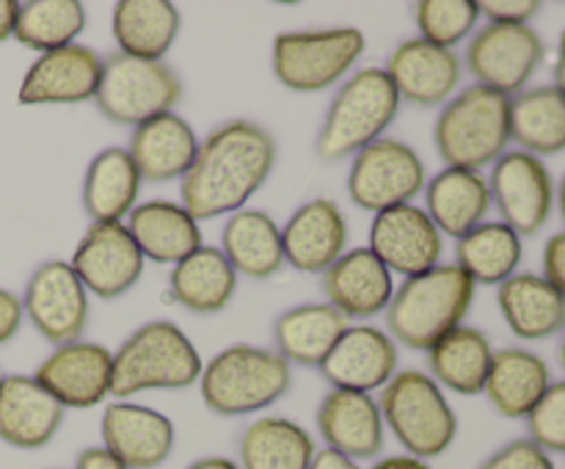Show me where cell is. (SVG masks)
Returning <instances> with one entry per match:
<instances>
[{
	"instance_id": "36",
	"label": "cell",
	"mask_w": 565,
	"mask_h": 469,
	"mask_svg": "<svg viewBox=\"0 0 565 469\" xmlns=\"http://www.w3.org/2000/svg\"><path fill=\"white\" fill-rule=\"evenodd\" d=\"M430 359V379L445 390L458 392V395H480L486 390V379H489L491 359H494V348H491L489 337L472 326H458L447 337H441L434 348L428 351Z\"/></svg>"
},
{
	"instance_id": "48",
	"label": "cell",
	"mask_w": 565,
	"mask_h": 469,
	"mask_svg": "<svg viewBox=\"0 0 565 469\" xmlns=\"http://www.w3.org/2000/svg\"><path fill=\"white\" fill-rule=\"evenodd\" d=\"M17 14H20V3L17 0H0V42L14 39Z\"/></svg>"
},
{
	"instance_id": "40",
	"label": "cell",
	"mask_w": 565,
	"mask_h": 469,
	"mask_svg": "<svg viewBox=\"0 0 565 469\" xmlns=\"http://www.w3.org/2000/svg\"><path fill=\"white\" fill-rule=\"evenodd\" d=\"M412 14L419 39L445 50H452L458 42L472 36L480 20L475 0H419L412 6Z\"/></svg>"
},
{
	"instance_id": "37",
	"label": "cell",
	"mask_w": 565,
	"mask_h": 469,
	"mask_svg": "<svg viewBox=\"0 0 565 469\" xmlns=\"http://www.w3.org/2000/svg\"><path fill=\"white\" fill-rule=\"evenodd\" d=\"M511 138L522 152H565V94L557 86H535L511 99Z\"/></svg>"
},
{
	"instance_id": "35",
	"label": "cell",
	"mask_w": 565,
	"mask_h": 469,
	"mask_svg": "<svg viewBox=\"0 0 565 469\" xmlns=\"http://www.w3.org/2000/svg\"><path fill=\"white\" fill-rule=\"evenodd\" d=\"M497 301L519 340H546L565 329V298L544 276L513 274L500 285Z\"/></svg>"
},
{
	"instance_id": "38",
	"label": "cell",
	"mask_w": 565,
	"mask_h": 469,
	"mask_svg": "<svg viewBox=\"0 0 565 469\" xmlns=\"http://www.w3.org/2000/svg\"><path fill=\"white\" fill-rule=\"evenodd\" d=\"M522 263V237L502 221H483L456 246V265L475 285H502Z\"/></svg>"
},
{
	"instance_id": "20",
	"label": "cell",
	"mask_w": 565,
	"mask_h": 469,
	"mask_svg": "<svg viewBox=\"0 0 565 469\" xmlns=\"http://www.w3.org/2000/svg\"><path fill=\"white\" fill-rule=\"evenodd\" d=\"M384 72L395 83L401 103L406 99L419 108H436L456 97L461 83V58L456 50L436 47L414 36L392 50Z\"/></svg>"
},
{
	"instance_id": "34",
	"label": "cell",
	"mask_w": 565,
	"mask_h": 469,
	"mask_svg": "<svg viewBox=\"0 0 565 469\" xmlns=\"http://www.w3.org/2000/svg\"><path fill=\"white\" fill-rule=\"evenodd\" d=\"M174 303L193 315L224 312L237 292V274L221 248L202 246L177 263L169 276Z\"/></svg>"
},
{
	"instance_id": "12",
	"label": "cell",
	"mask_w": 565,
	"mask_h": 469,
	"mask_svg": "<svg viewBox=\"0 0 565 469\" xmlns=\"http://www.w3.org/2000/svg\"><path fill=\"white\" fill-rule=\"evenodd\" d=\"M544 53L546 47L535 28L489 22L469 42L467 66L480 86L511 97L533 81Z\"/></svg>"
},
{
	"instance_id": "14",
	"label": "cell",
	"mask_w": 565,
	"mask_h": 469,
	"mask_svg": "<svg viewBox=\"0 0 565 469\" xmlns=\"http://www.w3.org/2000/svg\"><path fill=\"white\" fill-rule=\"evenodd\" d=\"M491 202L500 207L502 224L519 237L539 235L552 215L555 182L544 160L530 152H505L491 171Z\"/></svg>"
},
{
	"instance_id": "5",
	"label": "cell",
	"mask_w": 565,
	"mask_h": 469,
	"mask_svg": "<svg viewBox=\"0 0 565 469\" xmlns=\"http://www.w3.org/2000/svg\"><path fill=\"white\" fill-rule=\"evenodd\" d=\"M202 356L191 337L171 320H149L138 326L114 351V392L130 401L138 392L188 390L199 384Z\"/></svg>"
},
{
	"instance_id": "16",
	"label": "cell",
	"mask_w": 565,
	"mask_h": 469,
	"mask_svg": "<svg viewBox=\"0 0 565 469\" xmlns=\"http://www.w3.org/2000/svg\"><path fill=\"white\" fill-rule=\"evenodd\" d=\"M33 379L64 408H94L114 392V353L99 342H66L53 348Z\"/></svg>"
},
{
	"instance_id": "23",
	"label": "cell",
	"mask_w": 565,
	"mask_h": 469,
	"mask_svg": "<svg viewBox=\"0 0 565 469\" xmlns=\"http://www.w3.org/2000/svg\"><path fill=\"white\" fill-rule=\"evenodd\" d=\"M66 408L33 375L0 379V441L17 450H42L64 425Z\"/></svg>"
},
{
	"instance_id": "30",
	"label": "cell",
	"mask_w": 565,
	"mask_h": 469,
	"mask_svg": "<svg viewBox=\"0 0 565 469\" xmlns=\"http://www.w3.org/2000/svg\"><path fill=\"white\" fill-rule=\"evenodd\" d=\"M141 182L125 147H108L94 154L83 177V210L92 224L125 221L136 210Z\"/></svg>"
},
{
	"instance_id": "4",
	"label": "cell",
	"mask_w": 565,
	"mask_h": 469,
	"mask_svg": "<svg viewBox=\"0 0 565 469\" xmlns=\"http://www.w3.org/2000/svg\"><path fill=\"white\" fill-rule=\"evenodd\" d=\"M401 105V94L384 66L359 70L331 99L315 138V152L329 163L359 154L364 147L384 138L386 127L397 119Z\"/></svg>"
},
{
	"instance_id": "2",
	"label": "cell",
	"mask_w": 565,
	"mask_h": 469,
	"mask_svg": "<svg viewBox=\"0 0 565 469\" xmlns=\"http://www.w3.org/2000/svg\"><path fill=\"white\" fill-rule=\"evenodd\" d=\"M472 298L475 281L456 263L436 265L395 287L386 309V331L401 345L430 351L441 337L463 326Z\"/></svg>"
},
{
	"instance_id": "8",
	"label": "cell",
	"mask_w": 565,
	"mask_h": 469,
	"mask_svg": "<svg viewBox=\"0 0 565 469\" xmlns=\"http://www.w3.org/2000/svg\"><path fill=\"white\" fill-rule=\"evenodd\" d=\"M367 39L359 28L279 33L270 47L276 81L290 92L318 94L337 86L364 55Z\"/></svg>"
},
{
	"instance_id": "18",
	"label": "cell",
	"mask_w": 565,
	"mask_h": 469,
	"mask_svg": "<svg viewBox=\"0 0 565 469\" xmlns=\"http://www.w3.org/2000/svg\"><path fill=\"white\" fill-rule=\"evenodd\" d=\"M103 445L127 469H158L171 458L177 428L163 412L132 401L108 403L103 412Z\"/></svg>"
},
{
	"instance_id": "51",
	"label": "cell",
	"mask_w": 565,
	"mask_h": 469,
	"mask_svg": "<svg viewBox=\"0 0 565 469\" xmlns=\"http://www.w3.org/2000/svg\"><path fill=\"white\" fill-rule=\"evenodd\" d=\"M555 86L565 94V31L561 36V55H557V64H555Z\"/></svg>"
},
{
	"instance_id": "19",
	"label": "cell",
	"mask_w": 565,
	"mask_h": 469,
	"mask_svg": "<svg viewBox=\"0 0 565 469\" xmlns=\"http://www.w3.org/2000/svg\"><path fill=\"white\" fill-rule=\"evenodd\" d=\"M320 373L334 390H384L397 375V342L379 326H348L334 351L320 364Z\"/></svg>"
},
{
	"instance_id": "13",
	"label": "cell",
	"mask_w": 565,
	"mask_h": 469,
	"mask_svg": "<svg viewBox=\"0 0 565 469\" xmlns=\"http://www.w3.org/2000/svg\"><path fill=\"white\" fill-rule=\"evenodd\" d=\"M143 254L132 241L125 221L92 224L72 252V270L88 296L116 301L138 285L143 274Z\"/></svg>"
},
{
	"instance_id": "9",
	"label": "cell",
	"mask_w": 565,
	"mask_h": 469,
	"mask_svg": "<svg viewBox=\"0 0 565 469\" xmlns=\"http://www.w3.org/2000/svg\"><path fill=\"white\" fill-rule=\"evenodd\" d=\"M180 97L182 81L166 61L132 58L116 50L105 58L94 103L108 121L136 130L154 116L174 114Z\"/></svg>"
},
{
	"instance_id": "46",
	"label": "cell",
	"mask_w": 565,
	"mask_h": 469,
	"mask_svg": "<svg viewBox=\"0 0 565 469\" xmlns=\"http://www.w3.org/2000/svg\"><path fill=\"white\" fill-rule=\"evenodd\" d=\"M75 469H127V467L114 456V452L108 450V447L97 445V447H86L83 452H77Z\"/></svg>"
},
{
	"instance_id": "11",
	"label": "cell",
	"mask_w": 565,
	"mask_h": 469,
	"mask_svg": "<svg viewBox=\"0 0 565 469\" xmlns=\"http://www.w3.org/2000/svg\"><path fill=\"white\" fill-rule=\"evenodd\" d=\"M22 312L50 345L83 340L92 315L88 290L70 263L47 259L31 274L22 296Z\"/></svg>"
},
{
	"instance_id": "10",
	"label": "cell",
	"mask_w": 565,
	"mask_h": 469,
	"mask_svg": "<svg viewBox=\"0 0 565 469\" xmlns=\"http://www.w3.org/2000/svg\"><path fill=\"white\" fill-rule=\"evenodd\" d=\"M425 163L417 149L397 138H381L353 154L348 171V196L367 213H384L401 204H414L425 191Z\"/></svg>"
},
{
	"instance_id": "49",
	"label": "cell",
	"mask_w": 565,
	"mask_h": 469,
	"mask_svg": "<svg viewBox=\"0 0 565 469\" xmlns=\"http://www.w3.org/2000/svg\"><path fill=\"white\" fill-rule=\"evenodd\" d=\"M309 469H362L356 461H351V458L340 456V452L334 450H318V456H315L312 467Z\"/></svg>"
},
{
	"instance_id": "31",
	"label": "cell",
	"mask_w": 565,
	"mask_h": 469,
	"mask_svg": "<svg viewBox=\"0 0 565 469\" xmlns=\"http://www.w3.org/2000/svg\"><path fill=\"white\" fill-rule=\"evenodd\" d=\"M180 9L169 0H121L110 14V33L119 53L163 61L180 36Z\"/></svg>"
},
{
	"instance_id": "25",
	"label": "cell",
	"mask_w": 565,
	"mask_h": 469,
	"mask_svg": "<svg viewBox=\"0 0 565 469\" xmlns=\"http://www.w3.org/2000/svg\"><path fill=\"white\" fill-rule=\"evenodd\" d=\"M127 230L141 248L143 259L171 268L204 246L199 221L180 202L169 199L136 204V210L127 215Z\"/></svg>"
},
{
	"instance_id": "22",
	"label": "cell",
	"mask_w": 565,
	"mask_h": 469,
	"mask_svg": "<svg viewBox=\"0 0 565 469\" xmlns=\"http://www.w3.org/2000/svg\"><path fill=\"white\" fill-rule=\"evenodd\" d=\"M287 265L323 276L348 252V221L334 199H309L281 226Z\"/></svg>"
},
{
	"instance_id": "33",
	"label": "cell",
	"mask_w": 565,
	"mask_h": 469,
	"mask_svg": "<svg viewBox=\"0 0 565 469\" xmlns=\"http://www.w3.org/2000/svg\"><path fill=\"white\" fill-rule=\"evenodd\" d=\"M318 445L312 434L296 419L257 417L246 425L237 441V467L241 469H309Z\"/></svg>"
},
{
	"instance_id": "39",
	"label": "cell",
	"mask_w": 565,
	"mask_h": 469,
	"mask_svg": "<svg viewBox=\"0 0 565 469\" xmlns=\"http://www.w3.org/2000/svg\"><path fill=\"white\" fill-rule=\"evenodd\" d=\"M86 6L77 0H28L20 3L14 39L39 55L70 47L86 31Z\"/></svg>"
},
{
	"instance_id": "32",
	"label": "cell",
	"mask_w": 565,
	"mask_h": 469,
	"mask_svg": "<svg viewBox=\"0 0 565 469\" xmlns=\"http://www.w3.org/2000/svg\"><path fill=\"white\" fill-rule=\"evenodd\" d=\"M550 390V367L527 348H502L491 359L486 397L508 419H527Z\"/></svg>"
},
{
	"instance_id": "41",
	"label": "cell",
	"mask_w": 565,
	"mask_h": 469,
	"mask_svg": "<svg viewBox=\"0 0 565 469\" xmlns=\"http://www.w3.org/2000/svg\"><path fill=\"white\" fill-rule=\"evenodd\" d=\"M530 439L546 452H565V381L550 384L527 417Z\"/></svg>"
},
{
	"instance_id": "52",
	"label": "cell",
	"mask_w": 565,
	"mask_h": 469,
	"mask_svg": "<svg viewBox=\"0 0 565 469\" xmlns=\"http://www.w3.org/2000/svg\"><path fill=\"white\" fill-rule=\"evenodd\" d=\"M561 213H563V221H565V177L561 182Z\"/></svg>"
},
{
	"instance_id": "6",
	"label": "cell",
	"mask_w": 565,
	"mask_h": 469,
	"mask_svg": "<svg viewBox=\"0 0 565 469\" xmlns=\"http://www.w3.org/2000/svg\"><path fill=\"white\" fill-rule=\"evenodd\" d=\"M434 141L447 169L480 171L497 163L511 143V97L480 83L445 103Z\"/></svg>"
},
{
	"instance_id": "47",
	"label": "cell",
	"mask_w": 565,
	"mask_h": 469,
	"mask_svg": "<svg viewBox=\"0 0 565 469\" xmlns=\"http://www.w3.org/2000/svg\"><path fill=\"white\" fill-rule=\"evenodd\" d=\"M370 469H434V467H430L428 461H423V458H414L408 456V452H403V456L379 458Z\"/></svg>"
},
{
	"instance_id": "15",
	"label": "cell",
	"mask_w": 565,
	"mask_h": 469,
	"mask_svg": "<svg viewBox=\"0 0 565 469\" xmlns=\"http://www.w3.org/2000/svg\"><path fill=\"white\" fill-rule=\"evenodd\" d=\"M370 252L406 279L441 265L445 235L436 230L430 215L417 204H401L375 213L370 224Z\"/></svg>"
},
{
	"instance_id": "7",
	"label": "cell",
	"mask_w": 565,
	"mask_h": 469,
	"mask_svg": "<svg viewBox=\"0 0 565 469\" xmlns=\"http://www.w3.org/2000/svg\"><path fill=\"white\" fill-rule=\"evenodd\" d=\"M381 414L403 450L414 458L445 456L458 436V417L445 390L423 370H397L381 390Z\"/></svg>"
},
{
	"instance_id": "26",
	"label": "cell",
	"mask_w": 565,
	"mask_h": 469,
	"mask_svg": "<svg viewBox=\"0 0 565 469\" xmlns=\"http://www.w3.org/2000/svg\"><path fill=\"white\" fill-rule=\"evenodd\" d=\"M199 136L182 116L163 114L132 130L127 152L141 180L171 182L188 174L199 154Z\"/></svg>"
},
{
	"instance_id": "29",
	"label": "cell",
	"mask_w": 565,
	"mask_h": 469,
	"mask_svg": "<svg viewBox=\"0 0 565 469\" xmlns=\"http://www.w3.org/2000/svg\"><path fill=\"white\" fill-rule=\"evenodd\" d=\"M425 213L436 230L461 241L486 221L491 210V188L480 171L441 169L434 180L425 182Z\"/></svg>"
},
{
	"instance_id": "50",
	"label": "cell",
	"mask_w": 565,
	"mask_h": 469,
	"mask_svg": "<svg viewBox=\"0 0 565 469\" xmlns=\"http://www.w3.org/2000/svg\"><path fill=\"white\" fill-rule=\"evenodd\" d=\"M188 469H241V467H237V461H232V458L226 456H204L199 458V461H193Z\"/></svg>"
},
{
	"instance_id": "45",
	"label": "cell",
	"mask_w": 565,
	"mask_h": 469,
	"mask_svg": "<svg viewBox=\"0 0 565 469\" xmlns=\"http://www.w3.org/2000/svg\"><path fill=\"white\" fill-rule=\"evenodd\" d=\"M22 318H25V312H22V298H17L14 292L0 287V345L14 340L22 326Z\"/></svg>"
},
{
	"instance_id": "43",
	"label": "cell",
	"mask_w": 565,
	"mask_h": 469,
	"mask_svg": "<svg viewBox=\"0 0 565 469\" xmlns=\"http://www.w3.org/2000/svg\"><path fill=\"white\" fill-rule=\"evenodd\" d=\"M480 17H489L494 25H527L541 11L539 0H480Z\"/></svg>"
},
{
	"instance_id": "28",
	"label": "cell",
	"mask_w": 565,
	"mask_h": 469,
	"mask_svg": "<svg viewBox=\"0 0 565 469\" xmlns=\"http://www.w3.org/2000/svg\"><path fill=\"white\" fill-rule=\"evenodd\" d=\"M351 320L323 303H298L281 312L274 323V342L276 353L287 359L290 364L301 367H320L326 362L340 337L345 334Z\"/></svg>"
},
{
	"instance_id": "53",
	"label": "cell",
	"mask_w": 565,
	"mask_h": 469,
	"mask_svg": "<svg viewBox=\"0 0 565 469\" xmlns=\"http://www.w3.org/2000/svg\"><path fill=\"white\" fill-rule=\"evenodd\" d=\"M561 364H563V370H565V337H563V345H561Z\"/></svg>"
},
{
	"instance_id": "44",
	"label": "cell",
	"mask_w": 565,
	"mask_h": 469,
	"mask_svg": "<svg viewBox=\"0 0 565 469\" xmlns=\"http://www.w3.org/2000/svg\"><path fill=\"white\" fill-rule=\"evenodd\" d=\"M544 279L565 298V232L550 237L544 248Z\"/></svg>"
},
{
	"instance_id": "1",
	"label": "cell",
	"mask_w": 565,
	"mask_h": 469,
	"mask_svg": "<svg viewBox=\"0 0 565 469\" xmlns=\"http://www.w3.org/2000/svg\"><path fill=\"white\" fill-rule=\"evenodd\" d=\"M279 147L268 127L248 119L215 127L180 180L182 207L196 221L232 215L268 182Z\"/></svg>"
},
{
	"instance_id": "27",
	"label": "cell",
	"mask_w": 565,
	"mask_h": 469,
	"mask_svg": "<svg viewBox=\"0 0 565 469\" xmlns=\"http://www.w3.org/2000/svg\"><path fill=\"white\" fill-rule=\"evenodd\" d=\"M221 252L235 274L246 279H274L287 265L281 226L265 210L243 207L232 213L221 232Z\"/></svg>"
},
{
	"instance_id": "42",
	"label": "cell",
	"mask_w": 565,
	"mask_h": 469,
	"mask_svg": "<svg viewBox=\"0 0 565 469\" xmlns=\"http://www.w3.org/2000/svg\"><path fill=\"white\" fill-rule=\"evenodd\" d=\"M480 469H555L550 452L541 450L533 439H513L491 452Z\"/></svg>"
},
{
	"instance_id": "24",
	"label": "cell",
	"mask_w": 565,
	"mask_h": 469,
	"mask_svg": "<svg viewBox=\"0 0 565 469\" xmlns=\"http://www.w3.org/2000/svg\"><path fill=\"white\" fill-rule=\"evenodd\" d=\"M323 292L348 320H367L390 309L395 279L367 246L342 254L323 274Z\"/></svg>"
},
{
	"instance_id": "3",
	"label": "cell",
	"mask_w": 565,
	"mask_h": 469,
	"mask_svg": "<svg viewBox=\"0 0 565 469\" xmlns=\"http://www.w3.org/2000/svg\"><path fill=\"white\" fill-rule=\"evenodd\" d=\"M292 386V364L274 348L237 345L215 353L199 375L204 406L218 417H246L279 403Z\"/></svg>"
},
{
	"instance_id": "21",
	"label": "cell",
	"mask_w": 565,
	"mask_h": 469,
	"mask_svg": "<svg viewBox=\"0 0 565 469\" xmlns=\"http://www.w3.org/2000/svg\"><path fill=\"white\" fill-rule=\"evenodd\" d=\"M318 430L326 441V450H334L351 461H367L384 452L386 425L379 401L367 392L331 390L320 401Z\"/></svg>"
},
{
	"instance_id": "17",
	"label": "cell",
	"mask_w": 565,
	"mask_h": 469,
	"mask_svg": "<svg viewBox=\"0 0 565 469\" xmlns=\"http://www.w3.org/2000/svg\"><path fill=\"white\" fill-rule=\"evenodd\" d=\"M105 58L97 50L75 42L44 53L28 66L17 99L20 105H77L97 97Z\"/></svg>"
}]
</instances>
